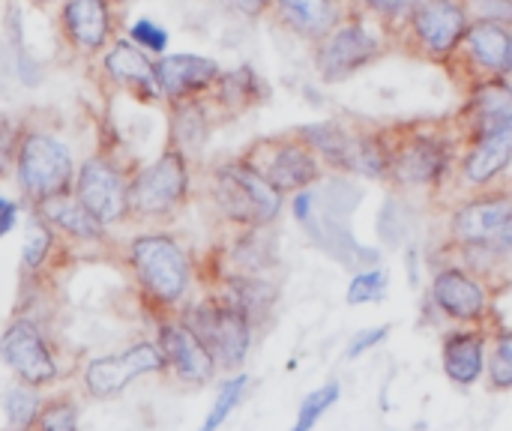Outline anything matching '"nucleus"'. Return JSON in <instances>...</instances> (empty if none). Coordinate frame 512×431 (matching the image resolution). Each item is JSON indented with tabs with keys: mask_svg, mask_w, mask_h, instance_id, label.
Listing matches in <instances>:
<instances>
[{
	"mask_svg": "<svg viewBox=\"0 0 512 431\" xmlns=\"http://www.w3.org/2000/svg\"><path fill=\"white\" fill-rule=\"evenodd\" d=\"M390 147L387 186L405 195H435L456 177L459 138L453 123H390L384 126Z\"/></svg>",
	"mask_w": 512,
	"mask_h": 431,
	"instance_id": "nucleus-1",
	"label": "nucleus"
},
{
	"mask_svg": "<svg viewBox=\"0 0 512 431\" xmlns=\"http://www.w3.org/2000/svg\"><path fill=\"white\" fill-rule=\"evenodd\" d=\"M390 48L393 42L387 33L348 0L345 18L318 45H312V66L321 84L336 87L375 66Z\"/></svg>",
	"mask_w": 512,
	"mask_h": 431,
	"instance_id": "nucleus-2",
	"label": "nucleus"
},
{
	"mask_svg": "<svg viewBox=\"0 0 512 431\" xmlns=\"http://www.w3.org/2000/svg\"><path fill=\"white\" fill-rule=\"evenodd\" d=\"M210 201L231 228H273L285 207V195L273 189L243 156L213 168Z\"/></svg>",
	"mask_w": 512,
	"mask_h": 431,
	"instance_id": "nucleus-3",
	"label": "nucleus"
},
{
	"mask_svg": "<svg viewBox=\"0 0 512 431\" xmlns=\"http://www.w3.org/2000/svg\"><path fill=\"white\" fill-rule=\"evenodd\" d=\"M129 267L141 294L165 315L183 306L192 288V258L171 234H138L129 243Z\"/></svg>",
	"mask_w": 512,
	"mask_h": 431,
	"instance_id": "nucleus-4",
	"label": "nucleus"
},
{
	"mask_svg": "<svg viewBox=\"0 0 512 431\" xmlns=\"http://www.w3.org/2000/svg\"><path fill=\"white\" fill-rule=\"evenodd\" d=\"M450 246H483L512 264V189L465 195L447 216Z\"/></svg>",
	"mask_w": 512,
	"mask_h": 431,
	"instance_id": "nucleus-5",
	"label": "nucleus"
},
{
	"mask_svg": "<svg viewBox=\"0 0 512 431\" xmlns=\"http://www.w3.org/2000/svg\"><path fill=\"white\" fill-rule=\"evenodd\" d=\"M468 24L471 18L462 0H420L393 48H405L411 57L447 69L465 39Z\"/></svg>",
	"mask_w": 512,
	"mask_h": 431,
	"instance_id": "nucleus-6",
	"label": "nucleus"
},
{
	"mask_svg": "<svg viewBox=\"0 0 512 431\" xmlns=\"http://www.w3.org/2000/svg\"><path fill=\"white\" fill-rule=\"evenodd\" d=\"M240 156L285 198L294 192L312 189L327 177L324 162L315 156V150L294 129H288L282 135L258 138Z\"/></svg>",
	"mask_w": 512,
	"mask_h": 431,
	"instance_id": "nucleus-7",
	"label": "nucleus"
},
{
	"mask_svg": "<svg viewBox=\"0 0 512 431\" xmlns=\"http://www.w3.org/2000/svg\"><path fill=\"white\" fill-rule=\"evenodd\" d=\"M192 192L189 159L177 147H165L147 168L132 174L129 216L135 219H174Z\"/></svg>",
	"mask_w": 512,
	"mask_h": 431,
	"instance_id": "nucleus-8",
	"label": "nucleus"
},
{
	"mask_svg": "<svg viewBox=\"0 0 512 431\" xmlns=\"http://www.w3.org/2000/svg\"><path fill=\"white\" fill-rule=\"evenodd\" d=\"M177 315L201 339V345L210 351L219 372H237L246 363L258 330L237 309H231L219 297L207 294L204 300L186 306Z\"/></svg>",
	"mask_w": 512,
	"mask_h": 431,
	"instance_id": "nucleus-9",
	"label": "nucleus"
},
{
	"mask_svg": "<svg viewBox=\"0 0 512 431\" xmlns=\"http://www.w3.org/2000/svg\"><path fill=\"white\" fill-rule=\"evenodd\" d=\"M75 171V159L57 135L39 129L21 135L15 156V180L30 204L69 192L75 183Z\"/></svg>",
	"mask_w": 512,
	"mask_h": 431,
	"instance_id": "nucleus-10",
	"label": "nucleus"
},
{
	"mask_svg": "<svg viewBox=\"0 0 512 431\" xmlns=\"http://www.w3.org/2000/svg\"><path fill=\"white\" fill-rule=\"evenodd\" d=\"M459 165L456 180L468 192H483L498 186L512 168V120L483 123L456 132Z\"/></svg>",
	"mask_w": 512,
	"mask_h": 431,
	"instance_id": "nucleus-11",
	"label": "nucleus"
},
{
	"mask_svg": "<svg viewBox=\"0 0 512 431\" xmlns=\"http://www.w3.org/2000/svg\"><path fill=\"white\" fill-rule=\"evenodd\" d=\"M429 306L459 327H486L492 318V285L468 267L444 261L432 270Z\"/></svg>",
	"mask_w": 512,
	"mask_h": 431,
	"instance_id": "nucleus-12",
	"label": "nucleus"
},
{
	"mask_svg": "<svg viewBox=\"0 0 512 431\" xmlns=\"http://www.w3.org/2000/svg\"><path fill=\"white\" fill-rule=\"evenodd\" d=\"M447 72L462 90L486 78L512 81V27L492 21H471Z\"/></svg>",
	"mask_w": 512,
	"mask_h": 431,
	"instance_id": "nucleus-13",
	"label": "nucleus"
},
{
	"mask_svg": "<svg viewBox=\"0 0 512 431\" xmlns=\"http://www.w3.org/2000/svg\"><path fill=\"white\" fill-rule=\"evenodd\" d=\"M0 360L21 384H30L36 390L51 387L60 375V363L48 336L27 315L12 318L0 333Z\"/></svg>",
	"mask_w": 512,
	"mask_h": 431,
	"instance_id": "nucleus-14",
	"label": "nucleus"
},
{
	"mask_svg": "<svg viewBox=\"0 0 512 431\" xmlns=\"http://www.w3.org/2000/svg\"><path fill=\"white\" fill-rule=\"evenodd\" d=\"M129 186H132V174L123 171L111 156L96 153L87 156L75 171L72 192L108 228L129 216Z\"/></svg>",
	"mask_w": 512,
	"mask_h": 431,
	"instance_id": "nucleus-15",
	"label": "nucleus"
},
{
	"mask_svg": "<svg viewBox=\"0 0 512 431\" xmlns=\"http://www.w3.org/2000/svg\"><path fill=\"white\" fill-rule=\"evenodd\" d=\"M159 372H168L162 348L156 342H138V345L126 348L123 354L90 360L81 372V384L90 399H114L135 378L159 375Z\"/></svg>",
	"mask_w": 512,
	"mask_h": 431,
	"instance_id": "nucleus-16",
	"label": "nucleus"
},
{
	"mask_svg": "<svg viewBox=\"0 0 512 431\" xmlns=\"http://www.w3.org/2000/svg\"><path fill=\"white\" fill-rule=\"evenodd\" d=\"M156 345H159L162 354H165L168 372H171L177 381H183V384L204 387V384H210V381L219 375L216 360H213L210 351L201 345V339L183 324V318H180L177 312H174V315H165V318L159 321Z\"/></svg>",
	"mask_w": 512,
	"mask_h": 431,
	"instance_id": "nucleus-17",
	"label": "nucleus"
},
{
	"mask_svg": "<svg viewBox=\"0 0 512 431\" xmlns=\"http://www.w3.org/2000/svg\"><path fill=\"white\" fill-rule=\"evenodd\" d=\"M225 306L237 309L243 318L252 321L255 330H264L279 306V282L273 276H252V273H219L216 288L210 291Z\"/></svg>",
	"mask_w": 512,
	"mask_h": 431,
	"instance_id": "nucleus-18",
	"label": "nucleus"
},
{
	"mask_svg": "<svg viewBox=\"0 0 512 431\" xmlns=\"http://www.w3.org/2000/svg\"><path fill=\"white\" fill-rule=\"evenodd\" d=\"M222 75V66L204 54H162L156 60V84L165 102L207 96Z\"/></svg>",
	"mask_w": 512,
	"mask_h": 431,
	"instance_id": "nucleus-19",
	"label": "nucleus"
},
{
	"mask_svg": "<svg viewBox=\"0 0 512 431\" xmlns=\"http://www.w3.org/2000/svg\"><path fill=\"white\" fill-rule=\"evenodd\" d=\"M348 12V0H273L270 18L288 36L318 45Z\"/></svg>",
	"mask_w": 512,
	"mask_h": 431,
	"instance_id": "nucleus-20",
	"label": "nucleus"
},
{
	"mask_svg": "<svg viewBox=\"0 0 512 431\" xmlns=\"http://www.w3.org/2000/svg\"><path fill=\"white\" fill-rule=\"evenodd\" d=\"M489 333L486 327H456L441 339V366L450 384L474 387L486 375Z\"/></svg>",
	"mask_w": 512,
	"mask_h": 431,
	"instance_id": "nucleus-21",
	"label": "nucleus"
},
{
	"mask_svg": "<svg viewBox=\"0 0 512 431\" xmlns=\"http://www.w3.org/2000/svg\"><path fill=\"white\" fill-rule=\"evenodd\" d=\"M294 132L315 150L324 162L327 174H354V150H357V123L342 117L312 120L294 126Z\"/></svg>",
	"mask_w": 512,
	"mask_h": 431,
	"instance_id": "nucleus-22",
	"label": "nucleus"
},
{
	"mask_svg": "<svg viewBox=\"0 0 512 431\" xmlns=\"http://www.w3.org/2000/svg\"><path fill=\"white\" fill-rule=\"evenodd\" d=\"M102 69L111 84L129 90L132 96L147 102L162 99L156 84V60H150V54L138 48L132 39H117L102 57Z\"/></svg>",
	"mask_w": 512,
	"mask_h": 431,
	"instance_id": "nucleus-23",
	"label": "nucleus"
},
{
	"mask_svg": "<svg viewBox=\"0 0 512 431\" xmlns=\"http://www.w3.org/2000/svg\"><path fill=\"white\" fill-rule=\"evenodd\" d=\"M270 99V84L249 66L222 69L213 90L207 93V102L213 105L216 117H240Z\"/></svg>",
	"mask_w": 512,
	"mask_h": 431,
	"instance_id": "nucleus-24",
	"label": "nucleus"
},
{
	"mask_svg": "<svg viewBox=\"0 0 512 431\" xmlns=\"http://www.w3.org/2000/svg\"><path fill=\"white\" fill-rule=\"evenodd\" d=\"M512 120V81L510 78H486L474 81L462 90V105L453 117V129H471L483 123Z\"/></svg>",
	"mask_w": 512,
	"mask_h": 431,
	"instance_id": "nucleus-25",
	"label": "nucleus"
},
{
	"mask_svg": "<svg viewBox=\"0 0 512 431\" xmlns=\"http://www.w3.org/2000/svg\"><path fill=\"white\" fill-rule=\"evenodd\" d=\"M216 111L207 102V96L168 102V144L177 147L189 162L204 153L210 135H213Z\"/></svg>",
	"mask_w": 512,
	"mask_h": 431,
	"instance_id": "nucleus-26",
	"label": "nucleus"
},
{
	"mask_svg": "<svg viewBox=\"0 0 512 431\" xmlns=\"http://www.w3.org/2000/svg\"><path fill=\"white\" fill-rule=\"evenodd\" d=\"M63 33L81 54H96L111 36L108 0H63Z\"/></svg>",
	"mask_w": 512,
	"mask_h": 431,
	"instance_id": "nucleus-27",
	"label": "nucleus"
},
{
	"mask_svg": "<svg viewBox=\"0 0 512 431\" xmlns=\"http://www.w3.org/2000/svg\"><path fill=\"white\" fill-rule=\"evenodd\" d=\"M33 216H39L54 231H60L72 240H81V243H102L105 240V225L78 201V195L72 189L33 204Z\"/></svg>",
	"mask_w": 512,
	"mask_h": 431,
	"instance_id": "nucleus-28",
	"label": "nucleus"
},
{
	"mask_svg": "<svg viewBox=\"0 0 512 431\" xmlns=\"http://www.w3.org/2000/svg\"><path fill=\"white\" fill-rule=\"evenodd\" d=\"M225 264L228 267L222 273L273 276V270H279V246L270 237V228H234Z\"/></svg>",
	"mask_w": 512,
	"mask_h": 431,
	"instance_id": "nucleus-29",
	"label": "nucleus"
},
{
	"mask_svg": "<svg viewBox=\"0 0 512 431\" xmlns=\"http://www.w3.org/2000/svg\"><path fill=\"white\" fill-rule=\"evenodd\" d=\"M414 225H417V207L411 204V195L390 189L375 219V234L381 246L405 249L414 240Z\"/></svg>",
	"mask_w": 512,
	"mask_h": 431,
	"instance_id": "nucleus-30",
	"label": "nucleus"
},
{
	"mask_svg": "<svg viewBox=\"0 0 512 431\" xmlns=\"http://www.w3.org/2000/svg\"><path fill=\"white\" fill-rule=\"evenodd\" d=\"M390 168V147L384 126L357 123V150H354V174L372 183H387Z\"/></svg>",
	"mask_w": 512,
	"mask_h": 431,
	"instance_id": "nucleus-31",
	"label": "nucleus"
},
{
	"mask_svg": "<svg viewBox=\"0 0 512 431\" xmlns=\"http://www.w3.org/2000/svg\"><path fill=\"white\" fill-rule=\"evenodd\" d=\"M369 21H375L390 42H396V36L402 33L408 15L414 12V6L420 0H351Z\"/></svg>",
	"mask_w": 512,
	"mask_h": 431,
	"instance_id": "nucleus-32",
	"label": "nucleus"
},
{
	"mask_svg": "<svg viewBox=\"0 0 512 431\" xmlns=\"http://www.w3.org/2000/svg\"><path fill=\"white\" fill-rule=\"evenodd\" d=\"M42 402H45V399L39 396L36 387L18 381V384L6 393V399H3V408H6V431L33 429V423H36V417H39V411H42Z\"/></svg>",
	"mask_w": 512,
	"mask_h": 431,
	"instance_id": "nucleus-33",
	"label": "nucleus"
},
{
	"mask_svg": "<svg viewBox=\"0 0 512 431\" xmlns=\"http://www.w3.org/2000/svg\"><path fill=\"white\" fill-rule=\"evenodd\" d=\"M390 294V273L387 267H369V270H357L348 291H345V303L348 306H375L381 300H387Z\"/></svg>",
	"mask_w": 512,
	"mask_h": 431,
	"instance_id": "nucleus-34",
	"label": "nucleus"
},
{
	"mask_svg": "<svg viewBox=\"0 0 512 431\" xmlns=\"http://www.w3.org/2000/svg\"><path fill=\"white\" fill-rule=\"evenodd\" d=\"M486 378L492 390H512V327L498 330L489 339Z\"/></svg>",
	"mask_w": 512,
	"mask_h": 431,
	"instance_id": "nucleus-35",
	"label": "nucleus"
},
{
	"mask_svg": "<svg viewBox=\"0 0 512 431\" xmlns=\"http://www.w3.org/2000/svg\"><path fill=\"white\" fill-rule=\"evenodd\" d=\"M54 228L48 222H42L39 216L30 219L27 225V240H24V249H21V264H24V273H39L45 264H48V255L54 249Z\"/></svg>",
	"mask_w": 512,
	"mask_h": 431,
	"instance_id": "nucleus-36",
	"label": "nucleus"
},
{
	"mask_svg": "<svg viewBox=\"0 0 512 431\" xmlns=\"http://www.w3.org/2000/svg\"><path fill=\"white\" fill-rule=\"evenodd\" d=\"M30 431H78V405L69 393L42 402V411Z\"/></svg>",
	"mask_w": 512,
	"mask_h": 431,
	"instance_id": "nucleus-37",
	"label": "nucleus"
},
{
	"mask_svg": "<svg viewBox=\"0 0 512 431\" xmlns=\"http://www.w3.org/2000/svg\"><path fill=\"white\" fill-rule=\"evenodd\" d=\"M246 387H249V375H234V378H228L222 387H219V393H216V402H213V408H210V414H207V420H204V426L201 431H216L219 426H225V420L234 414V408L240 405V399H243V393H246Z\"/></svg>",
	"mask_w": 512,
	"mask_h": 431,
	"instance_id": "nucleus-38",
	"label": "nucleus"
},
{
	"mask_svg": "<svg viewBox=\"0 0 512 431\" xmlns=\"http://www.w3.org/2000/svg\"><path fill=\"white\" fill-rule=\"evenodd\" d=\"M339 393H342V390H339L336 381H330V384L312 390V393L303 399V405L297 408V423H294V429L291 431H315V426L321 423V417L339 402Z\"/></svg>",
	"mask_w": 512,
	"mask_h": 431,
	"instance_id": "nucleus-39",
	"label": "nucleus"
},
{
	"mask_svg": "<svg viewBox=\"0 0 512 431\" xmlns=\"http://www.w3.org/2000/svg\"><path fill=\"white\" fill-rule=\"evenodd\" d=\"M129 39H132L138 48H144L147 54H153V57H162L165 48H168V30L159 27V24L150 21V18H138V21L129 27Z\"/></svg>",
	"mask_w": 512,
	"mask_h": 431,
	"instance_id": "nucleus-40",
	"label": "nucleus"
},
{
	"mask_svg": "<svg viewBox=\"0 0 512 431\" xmlns=\"http://www.w3.org/2000/svg\"><path fill=\"white\" fill-rule=\"evenodd\" d=\"M471 21H492L512 27V0H462Z\"/></svg>",
	"mask_w": 512,
	"mask_h": 431,
	"instance_id": "nucleus-41",
	"label": "nucleus"
},
{
	"mask_svg": "<svg viewBox=\"0 0 512 431\" xmlns=\"http://www.w3.org/2000/svg\"><path fill=\"white\" fill-rule=\"evenodd\" d=\"M21 126L12 123L9 117H0V177L9 174V168H15V156H18V144H21Z\"/></svg>",
	"mask_w": 512,
	"mask_h": 431,
	"instance_id": "nucleus-42",
	"label": "nucleus"
},
{
	"mask_svg": "<svg viewBox=\"0 0 512 431\" xmlns=\"http://www.w3.org/2000/svg\"><path fill=\"white\" fill-rule=\"evenodd\" d=\"M390 336V327L387 324H381V327H369V330H360L357 336H351V342H348V360H357V357H363V354H369L372 348H378L384 339Z\"/></svg>",
	"mask_w": 512,
	"mask_h": 431,
	"instance_id": "nucleus-43",
	"label": "nucleus"
},
{
	"mask_svg": "<svg viewBox=\"0 0 512 431\" xmlns=\"http://www.w3.org/2000/svg\"><path fill=\"white\" fill-rule=\"evenodd\" d=\"M219 3H222V9H228L240 18H249V21L270 15V6H273V0H219Z\"/></svg>",
	"mask_w": 512,
	"mask_h": 431,
	"instance_id": "nucleus-44",
	"label": "nucleus"
},
{
	"mask_svg": "<svg viewBox=\"0 0 512 431\" xmlns=\"http://www.w3.org/2000/svg\"><path fill=\"white\" fill-rule=\"evenodd\" d=\"M15 219H18V207H15L9 198L0 195V237H6V234L12 231Z\"/></svg>",
	"mask_w": 512,
	"mask_h": 431,
	"instance_id": "nucleus-45",
	"label": "nucleus"
},
{
	"mask_svg": "<svg viewBox=\"0 0 512 431\" xmlns=\"http://www.w3.org/2000/svg\"><path fill=\"white\" fill-rule=\"evenodd\" d=\"M33 3H48V0H33Z\"/></svg>",
	"mask_w": 512,
	"mask_h": 431,
	"instance_id": "nucleus-46",
	"label": "nucleus"
}]
</instances>
